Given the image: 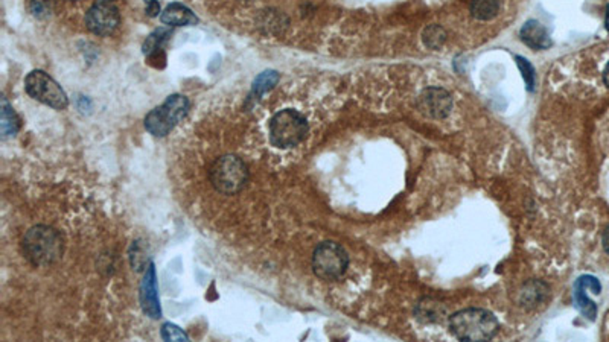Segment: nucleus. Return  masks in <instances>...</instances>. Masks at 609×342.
<instances>
[{"label":"nucleus","mask_w":609,"mask_h":342,"mask_svg":"<svg viewBox=\"0 0 609 342\" xmlns=\"http://www.w3.org/2000/svg\"><path fill=\"white\" fill-rule=\"evenodd\" d=\"M23 253L34 267H49L63 256V237L52 227L36 225L23 237Z\"/></svg>","instance_id":"nucleus-1"},{"label":"nucleus","mask_w":609,"mask_h":342,"mask_svg":"<svg viewBox=\"0 0 609 342\" xmlns=\"http://www.w3.org/2000/svg\"><path fill=\"white\" fill-rule=\"evenodd\" d=\"M449 329L460 341H488L495 337L498 330V321L484 309H463L449 317Z\"/></svg>","instance_id":"nucleus-2"},{"label":"nucleus","mask_w":609,"mask_h":342,"mask_svg":"<svg viewBox=\"0 0 609 342\" xmlns=\"http://www.w3.org/2000/svg\"><path fill=\"white\" fill-rule=\"evenodd\" d=\"M308 131L307 117L293 108L278 111L268 123L270 142L279 149H291L299 146L307 138Z\"/></svg>","instance_id":"nucleus-3"},{"label":"nucleus","mask_w":609,"mask_h":342,"mask_svg":"<svg viewBox=\"0 0 609 342\" xmlns=\"http://www.w3.org/2000/svg\"><path fill=\"white\" fill-rule=\"evenodd\" d=\"M209 178L213 189L223 195H237L244 189L248 181L247 164L233 154L217 158L213 162Z\"/></svg>","instance_id":"nucleus-4"},{"label":"nucleus","mask_w":609,"mask_h":342,"mask_svg":"<svg viewBox=\"0 0 609 342\" xmlns=\"http://www.w3.org/2000/svg\"><path fill=\"white\" fill-rule=\"evenodd\" d=\"M189 111V99L183 95H171L160 107L145 117V128L154 137H165L183 121Z\"/></svg>","instance_id":"nucleus-5"},{"label":"nucleus","mask_w":609,"mask_h":342,"mask_svg":"<svg viewBox=\"0 0 609 342\" xmlns=\"http://www.w3.org/2000/svg\"><path fill=\"white\" fill-rule=\"evenodd\" d=\"M349 267V256L335 242H323L313 254L314 274L322 280L332 282L340 278Z\"/></svg>","instance_id":"nucleus-6"},{"label":"nucleus","mask_w":609,"mask_h":342,"mask_svg":"<svg viewBox=\"0 0 609 342\" xmlns=\"http://www.w3.org/2000/svg\"><path fill=\"white\" fill-rule=\"evenodd\" d=\"M25 88L32 99L45 103V106L53 110H66L69 106L64 90L43 71H32L27 75L25 80Z\"/></svg>","instance_id":"nucleus-7"},{"label":"nucleus","mask_w":609,"mask_h":342,"mask_svg":"<svg viewBox=\"0 0 609 342\" xmlns=\"http://www.w3.org/2000/svg\"><path fill=\"white\" fill-rule=\"evenodd\" d=\"M119 22L121 16L116 6L110 2H102V0L95 3L86 14L87 29L93 32L95 36H110L119 26Z\"/></svg>","instance_id":"nucleus-8"},{"label":"nucleus","mask_w":609,"mask_h":342,"mask_svg":"<svg viewBox=\"0 0 609 342\" xmlns=\"http://www.w3.org/2000/svg\"><path fill=\"white\" fill-rule=\"evenodd\" d=\"M139 298L145 315H148L152 319H158L162 317V307L157 292V277H156L154 263H150L147 271H145V276L141 283Z\"/></svg>","instance_id":"nucleus-9"},{"label":"nucleus","mask_w":609,"mask_h":342,"mask_svg":"<svg viewBox=\"0 0 609 342\" xmlns=\"http://www.w3.org/2000/svg\"><path fill=\"white\" fill-rule=\"evenodd\" d=\"M419 107L427 116L442 119L451 111L453 101L445 90L428 88L419 97Z\"/></svg>","instance_id":"nucleus-10"},{"label":"nucleus","mask_w":609,"mask_h":342,"mask_svg":"<svg viewBox=\"0 0 609 342\" xmlns=\"http://www.w3.org/2000/svg\"><path fill=\"white\" fill-rule=\"evenodd\" d=\"M160 20L166 26H195L198 23V17L195 14L188 6L178 2L166 6Z\"/></svg>","instance_id":"nucleus-11"},{"label":"nucleus","mask_w":609,"mask_h":342,"mask_svg":"<svg viewBox=\"0 0 609 342\" xmlns=\"http://www.w3.org/2000/svg\"><path fill=\"white\" fill-rule=\"evenodd\" d=\"M521 40L533 51H539V49H549L551 46V40L549 37L545 27L536 22V20H530L525 23L521 29Z\"/></svg>","instance_id":"nucleus-12"},{"label":"nucleus","mask_w":609,"mask_h":342,"mask_svg":"<svg viewBox=\"0 0 609 342\" xmlns=\"http://www.w3.org/2000/svg\"><path fill=\"white\" fill-rule=\"evenodd\" d=\"M19 130H20L19 116L10 106V102L6 101V97H2V117H0V131H2V137L6 138L16 136Z\"/></svg>","instance_id":"nucleus-13"},{"label":"nucleus","mask_w":609,"mask_h":342,"mask_svg":"<svg viewBox=\"0 0 609 342\" xmlns=\"http://www.w3.org/2000/svg\"><path fill=\"white\" fill-rule=\"evenodd\" d=\"M278 81H279V73L276 71L262 72L253 82L250 99L259 101L262 96H264L267 92H270V90H272L276 84H278Z\"/></svg>","instance_id":"nucleus-14"},{"label":"nucleus","mask_w":609,"mask_h":342,"mask_svg":"<svg viewBox=\"0 0 609 342\" xmlns=\"http://www.w3.org/2000/svg\"><path fill=\"white\" fill-rule=\"evenodd\" d=\"M547 292H549V288L541 282H532L525 284L521 291V304L525 307L538 306L547 297Z\"/></svg>","instance_id":"nucleus-15"},{"label":"nucleus","mask_w":609,"mask_h":342,"mask_svg":"<svg viewBox=\"0 0 609 342\" xmlns=\"http://www.w3.org/2000/svg\"><path fill=\"white\" fill-rule=\"evenodd\" d=\"M500 0H473L470 2V12L477 20H486L494 19L498 11H500Z\"/></svg>","instance_id":"nucleus-16"},{"label":"nucleus","mask_w":609,"mask_h":342,"mask_svg":"<svg viewBox=\"0 0 609 342\" xmlns=\"http://www.w3.org/2000/svg\"><path fill=\"white\" fill-rule=\"evenodd\" d=\"M574 300H576V307L584 313V317H586L588 319H591V321L596 319L597 307L590 298H588L585 284L580 280H577L576 289H574Z\"/></svg>","instance_id":"nucleus-17"},{"label":"nucleus","mask_w":609,"mask_h":342,"mask_svg":"<svg viewBox=\"0 0 609 342\" xmlns=\"http://www.w3.org/2000/svg\"><path fill=\"white\" fill-rule=\"evenodd\" d=\"M171 31L166 29V27H158L154 32H151L150 36L147 37V40L143 41L142 51L147 57H151L152 53H156L158 49H162V46L166 43V40L169 38Z\"/></svg>","instance_id":"nucleus-18"},{"label":"nucleus","mask_w":609,"mask_h":342,"mask_svg":"<svg viewBox=\"0 0 609 342\" xmlns=\"http://www.w3.org/2000/svg\"><path fill=\"white\" fill-rule=\"evenodd\" d=\"M424 41L428 47L438 49L445 41V31L440 26H430L424 32Z\"/></svg>","instance_id":"nucleus-19"},{"label":"nucleus","mask_w":609,"mask_h":342,"mask_svg":"<svg viewBox=\"0 0 609 342\" xmlns=\"http://www.w3.org/2000/svg\"><path fill=\"white\" fill-rule=\"evenodd\" d=\"M160 334L165 341H189L188 333L172 323H165Z\"/></svg>","instance_id":"nucleus-20"},{"label":"nucleus","mask_w":609,"mask_h":342,"mask_svg":"<svg viewBox=\"0 0 609 342\" xmlns=\"http://www.w3.org/2000/svg\"><path fill=\"white\" fill-rule=\"evenodd\" d=\"M29 10L34 17L46 19L51 14V0H31Z\"/></svg>","instance_id":"nucleus-21"},{"label":"nucleus","mask_w":609,"mask_h":342,"mask_svg":"<svg viewBox=\"0 0 609 342\" xmlns=\"http://www.w3.org/2000/svg\"><path fill=\"white\" fill-rule=\"evenodd\" d=\"M516 61H518V66H520V71L523 72L524 81H525V84H527L529 90H533V87H535V71H533L530 62H527L524 58L518 57Z\"/></svg>","instance_id":"nucleus-22"},{"label":"nucleus","mask_w":609,"mask_h":342,"mask_svg":"<svg viewBox=\"0 0 609 342\" xmlns=\"http://www.w3.org/2000/svg\"><path fill=\"white\" fill-rule=\"evenodd\" d=\"M435 309H438V304H433L430 302H428L427 304H420V307H419V318L422 319L424 317H427L425 321H435L440 315L439 312H435Z\"/></svg>","instance_id":"nucleus-23"},{"label":"nucleus","mask_w":609,"mask_h":342,"mask_svg":"<svg viewBox=\"0 0 609 342\" xmlns=\"http://www.w3.org/2000/svg\"><path fill=\"white\" fill-rule=\"evenodd\" d=\"M145 12L148 17H157L160 12V3L157 0H145Z\"/></svg>","instance_id":"nucleus-24"},{"label":"nucleus","mask_w":609,"mask_h":342,"mask_svg":"<svg viewBox=\"0 0 609 342\" xmlns=\"http://www.w3.org/2000/svg\"><path fill=\"white\" fill-rule=\"evenodd\" d=\"M601 243H604V248L606 253L609 254V225L606 227V230L604 232V236H601Z\"/></svg>","instance_id":"nucleus-25"},{"label":"nucleus","mask_w":609,"mask_h":342,"mask_svg":"<svg viewBox=\"0 0 609 342\" xmlns=\"http://www.w3.org/2000/svg\"><path fill=\"white\" fill-rule=\"evenodd\" d=\"M604 81H605V84H606V87L609 88V62L606 64V67H605V72H604Z\"/></svg>","instance_id":"nucleus-26"},{"label":"nucleus","mask_w":609,"mask_h":342,"mask_svg":"<svg viewBox=\"0 0 609 342\" xmlns=\"http://www.w3.org/2000/svg\"><path fill=\"white\" fill-rule=\"evenodd\" d=\"M605 26H606V29L609 31V5H608V8H606V17H605Z\"/></svg>","instance_id":"nucleus-27"},{"label":"nucleus","mask_w":609,"mask_h":342,"mask_svg":"<svg viewBox=\"0 0 609 342\" xmlns=\"http://www.w3.org/2000/svg\"><path fill=\"white\" fill-rule=\"evenodd\" d=\"M102 2H110V0H102Z\"/></svg>","instance_id":"nucleus-28"}]
</instances>
